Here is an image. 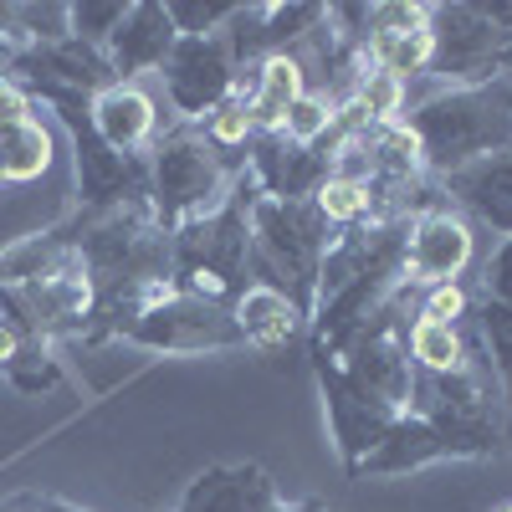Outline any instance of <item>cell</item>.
<instances>
[{
  "label": "cell",
  "instance_id": "26",
  "mask_svg": "<svg viewBox=\"0 0 512 512\" xmlns=\"http://www.w3.org/2000/svg\"><path fill=\"white\" fill-rule=\"evenodd\" d=\"M415 318H431V323H451V328H461L466 318H472V287H466V282L425 287V292H420Z\"/></svg>",
  "mask_w": 512,
  "mask_h": 512
},
{
  "label": "cell",
  "instance_id": "34",
  "mask_svg": "<svg viewBox=\"0 0 512 512\" xmlns=\"http://www.w3.org/2000/svg\"><path fill=\"white\" fill-rule=\"evenodd\" d=\"M502 512H512V507H502Z\"/></svg>",
  "mask_w": 512,
  "mask_h": 512
},
{
  "label": "cell",
  "instance_id": "13",
  "mask_svg": "<svg viewBox=\"0 0 512 512\" xmlns=\"http://www.w3.org/2000/svg\"><path fill=\"white\" fill-rule=\"evenodd\" d=\"M175 41H180V31H175V21H169V6L139 0V6H128L123 26L113 31V41L103 52H108V67H113L118 82H139L144 72L164 67V57L175 52Z\"/></svg>",
  "mask_w": 512,
  "mask_h": 512
},
{
  "label": "cell",
  "instance_id": "9",
  "mask_svg": "<svg viewBox=\"0 0 512 512\" xmlns=\"http://www.w3.org/2000/svg\"><path fill=\"white\" fill-rule=\"evenodd\" d=\"M6 72L26 88V98L36 93H77V98H98L103 88H113V67H108V52L88 47L77 36H62V41H47V47H26L6 62Z\"/></svg>",
  "mask_w": 512,
  "mask_h": 512
},
{
  "label": "cell",
  "instance_id": "24",
  "mask_svg": "<svg viewBox=\"0 0 512 512\" xmlns=\"http://www.w3.org/2000/svg\"><path fill=\"white\" fill-rule=\"evenodd\" d=\"M6 384H16L21 395H47L62 384V364L52 359V344H31V338H21V349L6 369Z\"/></svg>",
  "mask_w": 512,
  "mask_h": 512
},
{
  "label": "cell",
  "instance_id": "4",
  "mask_svg": "<svg viewBox=\"0 0 512 512\" xmlns=\"http://www.w3.org/2000/svg\"><path fill=\"white\" fill-rule=\"evenodd\" d=\"M328 241H333V226L318 216L313 200H272L262 190L251 195L256 282L277 287L308 323L318 308V272H323Z\"/></svg>",
  "mask_w": 512,
  "mask_h": 512
},
{
  "label": "cell",
  "instance_id": "7",
  "mask_svg": "<svg viewBox=\"0 0 512 512\" xmlns=\"http://www.w3.org/2000/svg\"><path fill=\"white\" fill-rule=\"evenodd\" d=\"M477 262V236L466 226V216L446 200V205H431L410 221V236H405V282L415 292L425 287H446V282H461Z\"/></svg>",
  "mask_w": 512,
  "mask_h": 512
},
{
  "label": "cell",
  "instance_id": "21",
  "mask_svg": "<svg viewBox=\"0 0 512 512\" xmlns=\"http://www.w3.org/2000/svg\"><path fill=\"white\" fill-rule=\"evenodd\" d=\"M349 108L364 123H400L405 108H410V82L369 62L364 77H359V88H354V98H349Z\"/></svg>",
  "mask_w": 512,
  "mask_h": 512
},
{
  "label": "cell",
  "instance_id": "25",
  "mask_svg": "<svg viewBox=\"0 0 512 512\" xmlns=\"http://www.w3.org/2000/svg\"><path fill=\"white\" fill-rule=\"evenodd\" d=\"M333 123H338V108L318 93H303L292 108H287V123H282V139L292 144H323L333 134Z\"/></svg>",
  "mask_w": 512,
  "mask_h": 512
},
{
  "label": "cell",
  "instance_id": "12",
  "mask_svg": "<svg viewBox=\"0 0 512 512\" xmlns=\"http://www.w3.org/2000/svg\"><path fill=\"white\" fill-rule=\"evenodd\" d=\"M88 118L98 128V139L113 149V154H128V159H144L154 149V139L164 134L159 123V103L139 88V82H113L103 88L93 103H88Z\"/></svg>",
  "mask_w": 512,
  "mask_h": 512
},
{
  "label": "cell",
  "instance_id": "11",
  "mask_svg": "<svg viewBox=\"0 0 512 512\" xmlns=\"http://www.w3.org/2000/svg\"><path fill=\"white\" fill-rule=\"evenodd\" d=\"M277 482L267 466L256 461H221V466H205V472L185 487L175 512H272Z\"/></svg>",
  "mask_w": 512,
  "mask_h": 512
},
{
  "label": "cell",
  "instance_id": "10",
  "mask_svg": "<svg viewBox=\"0 0 512 512\" xmlns=\"http://www.w3.org/2000/svg\"><path fill=\"white\" fill-rule=\"evenodd\" d=\"M246 180L272 200H313L318 185L333 175V144H292L282 134H251L246 149Z\"/></svg>",
  "mask_w": 512,
  "mask_h": 512
},
{
  "label": "cell",
  "instance_id": "6",
  "mask_svg": "<svg viewBox=\"0 0 512 512\" xmlns=\"http://www.w3.org/2000/svg\"><path fill=\"white\" fill-rule=\"evenodd\" d=\"M159 82H164L169 108L180 113V123H205L241 82V62L231 52V36L226 31L180 36L175 52H169L164 67H159Z\"/></svg>",
  "mask_w": 512,
  "mask_h": 512
},
{
  "label": "cell",
  "instance_id": "17",
  "mask_svg": "<svg viewBox=\"0 0 512 512\" xmlns=\"http://www.w3.org/2000/svg\"><path fill=\"white\" fill-rule=\"evenodd\" d=\"M231 318H236V328H241V338H246L251 349H277V344H292V338L308 328V318L297 313L277 287H267V282H251V287L236 297Z\"/></svg>",
  "mask_w": 512,
  "mask_h": 512
},
{
  "label": "cell",
  "instance_id": "23",
  "mask_svg": "<svg viewBox=\"0 0 512 512\" xmlns=\"http://www.w3.org/2000/svg\"><path fill=\"white\" fill-rule=\"evenodd\" d=\"M123 16H128L123 0H67V36L103 52L113 41V31L123 26Z\"/></svg>",
  "mask_w": 512,
  "mask_h": 512
},
{
  "label": "cell",
  "instance_id": "30",
  "mask_svg": "<svg viewBox=\"0 0 512 512\" xmlns=\"http://www.w3.org/2000/svg\"><path fill=\"white\" fill-rule=\"evenodd\" d=\"M0 512H82L77 502H62V497H47V492H16L0 502Z\"/></svg>",
  "mask_w": 512,
  "mask_h": 512
},
{
  "label": "cell",
  "instance_id": "32",
  "mask_svg": "<svg viewBox=\"0 0 512 512\" xmlns=\"http://www.w3.org/2000/svg\"><path fill=\"white\" fill-rule=\"evenodd\" d=\"M272 512H323V507L318 502H277Z\"/></svg>",
  "mask_w": 512,
  "mask_h": 512
},
{
  "label": "cell",
  "instance_id": "1",
  "mask_svg": "<svg viewBox=\"0 0 512 512\" xmlns=\"http://www.w3.org/2000/svg\"><path fill=\"white\" fill-rule=\"evenodd\" d=\"M410 139L420 144L425 169L441 180L451 169L512 149V77L482 82V88H431L420 93L405 118Z\"/></svg>",
  "mask_w": 512,
  "mask_h": 512
},
{
  "label": "cell",
  "instance_id": "20",
  "mask_svg": "<svg viewBox=\"0 0 512 512\" xmlns=\"http://www.w3.org/2000/svg\"><path fill=\"white\" fill-rule=\"evenodd\" d=\"M472 338L497 374V390H502V405H507V420H512V303L477 292L472 297Z\"/></svg>",
  "mask_w": 512,
  "mask_h": 512
},
{
  "label": "cell",
  "instance_id": "15",
  "mask_svg": "<svg viewBox=\"0 0 512 512\" xmlns=\"http://www.w3.org/2000/svg\"><path fill=\"white\" fill-rule=\"evenodd\" d=\"M236 93L251 113V134H282L287 108L308 93V77H303V67H297V57L282 52V57H267V62L246 67Z\"/></svg>",
  "mask_w": 512,
  "mask_h": 512
},
{
  "label": "cell",
  "instance_id": "18",
  "mask_svg": "<svg viewBox=\"0 0 512 512\" xmlns=\"http://www.w3.org/2000/svg\"><path fill=\"white\" fill-rule=\"evenodd\" d=\"M52 164H57V139H52V128L41 123L36 113L0 128V185L6 190L36 185Z\"/></svg>",
  "mask_w": 512,
  "mask_h": 512
},
{
  "label": "cell",
  "instance_id": "16",
  "mask_svg": "<svg viewBox=\"0 0 512 512\" xmlns=\"http://www.w3.org/2000/svg\"><path fill=\"white\" fill-rule=\"evenodd\" d=\"M436 461H456L451 441L436 431L425 415L405 410L395 425H390V436H384L364 466H359V477H395V472H420V466H436Z\"/></svg>",
  "mask_w": 512,
  "mask_h": 512
},
{
  "label": "cell",
  "instance_id": "2",
  "mask_svg": "<svg viewBox=\"0 0 512 512\" xmlns=\"http://www.w3.org/2000/svg\"><path fill=\"white\" fill-rule=\"evenodd\" d=\"M241 175L246 159L216 149L200 123H175L149 149V205L164 231H180L210 210H221Z\"/></svg>",
  "mask_w": 512,
  "mask_h": 512
},
{
  "label": "cell",
  "instance_id": "33",
  "mask_svg": "<svg viewBox=\"0 0 512 512\" xmlns=\"http://www.w3.org/2000/svg\"><path fill=\"white\" fill-rule=\"evenodd\" d=\"M11 62V47H0V67H6Z\"/></svg>",
  "mask_w": 512,
  "mask_h": 512
},
{
  "label": "cell",
  "instance_id": "22",
  "mask_svg": "<svg viewBox=\"0 0 512 512\" xmlns=\"http://www.w3.org/2000/svg\"><path fill=\"white\" fill-rule=\"evenodd\" d=\"M318 216L333 226V231H349L359 221H369V185L364 180H349V175H328L313 195Z\"/></svg>",
  "mask_w": 512,
  "mask_h": 512
},
{
  "label": "cell",
  "instance_id": "14",
  "mask_svg": "<svg viewBox=\"0 0 512 512\" xmlns=\"http://www.w3.org/2000/svg\"><path fill=\"white\" fill-rule=\"evenodd\" d=\"M441 195L451 205H466L482 226H492L507 241L512 236V149L441 175Z\"/></svg>",
  "mask_w": 512,
  "mask_h": 512
},
{
  "label": "cell",
  "instance_id": "19",
  "mask_svg": "<svg viewBox=\"0 0 512 512\" xmlns=\"http://www.w3.org/2000/svg\"><path fill=\"white\" fill-rule=\"evenodd\" d=\"M405 349L415 374H456L477 359V338L451 323H431V318H410L405 323Z\"/></svg>",
  "mask_w": 512,
  "mask_h": 512
},
{
  "label": "cell",
  "instance_id": "31",
  "mask_svg": "<svg viewBox=\"0 0 512 512\" xmlns=\"http://www.w3.org/2000/svg\"><path fill=\"white\" fill-rule=\"evenodd\" d=\"M16 349H21V333L6 323V318H0V374H6L11 369V359H16Z\"/></svg>",
  "mask_w": 512,
  "mask_h": 512
},
{
  "label": "cell",
  "instance_id": "3",
  "mask_svg": "<svg viewBox=\"0 0 512 512\" xmlns=\"http://www.w3.org/2000/svg\"><path fill=\"white\" fill-rule=\"evenodd\" d=\"M251 195L256 185L241 175L231 200L210 216L169 231L175 246V287L210 297L221 308H236V297L256 282V251H251Z\"/></svg>",
  "mask_w": 512,
  "mask_h": 512
},
{
  "label": "cell",
  "instance_id": "28",
  "mask_svg": "<svg viewBox=\"0 0 512 512\" xmlns=\"http://www.w3.org/2000/svg\"><path fill=\"white\" fill-rule=\"evenodd\" d=\"M477 287H482V297H502V303H512V236L492 246V256L482 262Z\"/></svg>",
  "mask_w": 512,
  "mask_h": 512
},
{
  "label": "cell",
  "instance_id": "27",
  "mask_svg": "<svg viewBox=\"0 0 512 512\" xmlns=\"http://www.w3.org/2000/svg\"><path fill=\"white\" fill-rule=\"evenodd\" d=\"M241 6H200V0H169V21H175L180 36H210V31H226L231 16Z\"/></svg>",
  "mask_w": 512,
  "mask_h": 512
},
{
  "label": "cell",
  "instance_id": "29",
  "mask_svg": "<svg viewBox=\"0 0 512 512\" xmlns=\"http://www.w3.org/2000/svg\"><path fill=\"white\" fill-rule=\"evenodd\" d=\"M31 108H36V103L26 98V88H21L6 67H0V128L16 123V118H31Z\"/></svg>",
  "mask_w": 512,
  "mask_h": 512
},
{
  "label": "cell",
  "instance_id": "5",
  "mask_svg": "<svg viewBox=\"0 0 512 512\" xmlns=\"http://www.w3.org/2000/svg\"><path fill=\"white\" fill-rule=\"evenodd\" d=\"M118 344H134L149 354H221V349H246V338L231 318V308L210 303V297L164 287L154 303L118 333Z\"/></svg>",
  "mask_w": 512,
  "mask_h": 512
},
{
  "label": "cell",
  "instance_id": "8",
  "mask_svg": "<svg viewBox=\"0 0 512 512\" xmlns=\"http://www.w3.org/2000/svg\"><path fill=\"white\" fill-rule=\"evenodd\" d=\"M313 374H318V390H323V410H328V431H333L338 461H344L349 477H359L364 456L390 436V425L400 420V410H390V405L369 400L364 390H354L333 359H313Z\"/></svg>",
  "mask_w": 512,
  "mask_h": 512
},
{
  "label": "cell",
  "instance_id": "35",
  "mask_svg": "<svg viewBox=\"0 0 512 512\" xmlns=\"http://www.w3.org/2000/svg\"><path fill=\"white\" fill-rule=\"evenodd\" d=\"M0 190H6V185H0Z\"/></svg>",
  "mask_w": 512,
  "mask_h": 512
}]
</instances>
